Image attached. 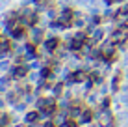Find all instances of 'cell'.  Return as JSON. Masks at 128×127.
<instances>
[{
    "label": "cell",
    "mask_w": 128,
    "mask_h": 127,
    "mask_svg": "<svg viewBox=\"0 0 128 127\" xmlns=\"http://www.w3.org/2000/svg\"><path fill=\"white\" fill-rule=\"evenodd\" d=\"M56 43H58L56 39H52V41H46V47H48V49H54V47H56Z\"/></svg>",
    "instance_id": "1"
}]
</instances>
